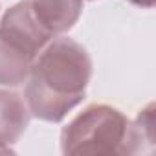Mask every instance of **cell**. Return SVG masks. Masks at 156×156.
Listing matches in <instances>:
<instances>
[{
  "label": "cell",
  "instance_id": "cell-1",
  "mask_svg": "<svg viewBox=\"0 0 156 156\" xmlns=\"http://www.w3.org/2000/svg\"><path fill=\"white\" fill-rule=\"evenodd\" d=\"M92 77V59L83 44L53 37L35 57L26 79L24 99L30 114L59 123L85 99Z\"/></svg>",
  "mask_w": 156,
  "mask_h": 156
},
{
  "label": "cell",
  "instance_id": "cell-2",
  "mask_svg": "<svg viewBox=\"0 0 156 156\" xmlns=\"http://www.w3.org/2000/svg\"><path fill=\"white\" fill-rule=\"evenodd\" d=\"M129 119L110 105H88L61 132L62 154H119Z\"/></svg>",
  "mask_w": 156,
  "mask_h": 156
},
{
  "label": "cell",
  "instance_id": "cell-3",
  "mask_svg": "<svg viewBox=\"0 0 156 156\" xmlns=\"http://www.w3.org/2000/svg\"><path fill=\"white\" fill-rule=\"evenodd\" d=\"M39 51L20 35L0 24V87L24 85Z\"/></svg>",
  "mask_w": 156,
  "mask_h": 156
},
{
  "label": "cell",
  "instance_id": "cell-4",
  "mask_svg": "<svg viewBox=\"0 0 156 156\" xmlns=\"http://www.w3.org/2000/svg\"><path fill=\"white\" fill-rule=\"evenodd\" d=\"M30 118V108L20 94L0 88V154L13 152L11 145L26 132Z\"/></svg>",
  "mask_w": 156,
  "mask_h": 156
},
{
  "label": "cell",
  "instance_id": "cell-5",
  "mask_svg": "<svg viewBox=\"0 0 156 156\" xmlns=\"http://www.w3.org/2000/svg\"><path fill=\"white\" fill-rule=\"evenodd\" d=\"M35 19L53 35H62L79 20L85 0H26Z\"/></svg>",
  "mask_w": 156,
  "mask_h": 156
},
{
  "label": "cell",
  "instance_id": "cell-6",
  "mask_svg": "<svg viewBox=\"0 0 156 156\" xmlns=\"http://www.w3.org/2000/svg\"><path fill=\"white\" fill-rule=\"evenodd\" d=\"M154 140V103H149L138 112L136 119L127 125L119 154H152Z\"/></svg>",
  "mask_w": 156,
  "mask_h": 156
},
{
  "label": "cell",
  "instance_id": "cell-7",
  "mask_svg": "<svg viewBox=\"0 0 156 156\" xmlns=\"http://www.w3.org/2000/svg\"><path fill=\"white\" fill-rule=\"evenodd\" d=\"M127 2H130L132 6H138V8H145V9H151L154 6L156 0H127Z\"/></svg>",
  "mask_w": 156,
  "mask_h": 156
}]
</instances>
